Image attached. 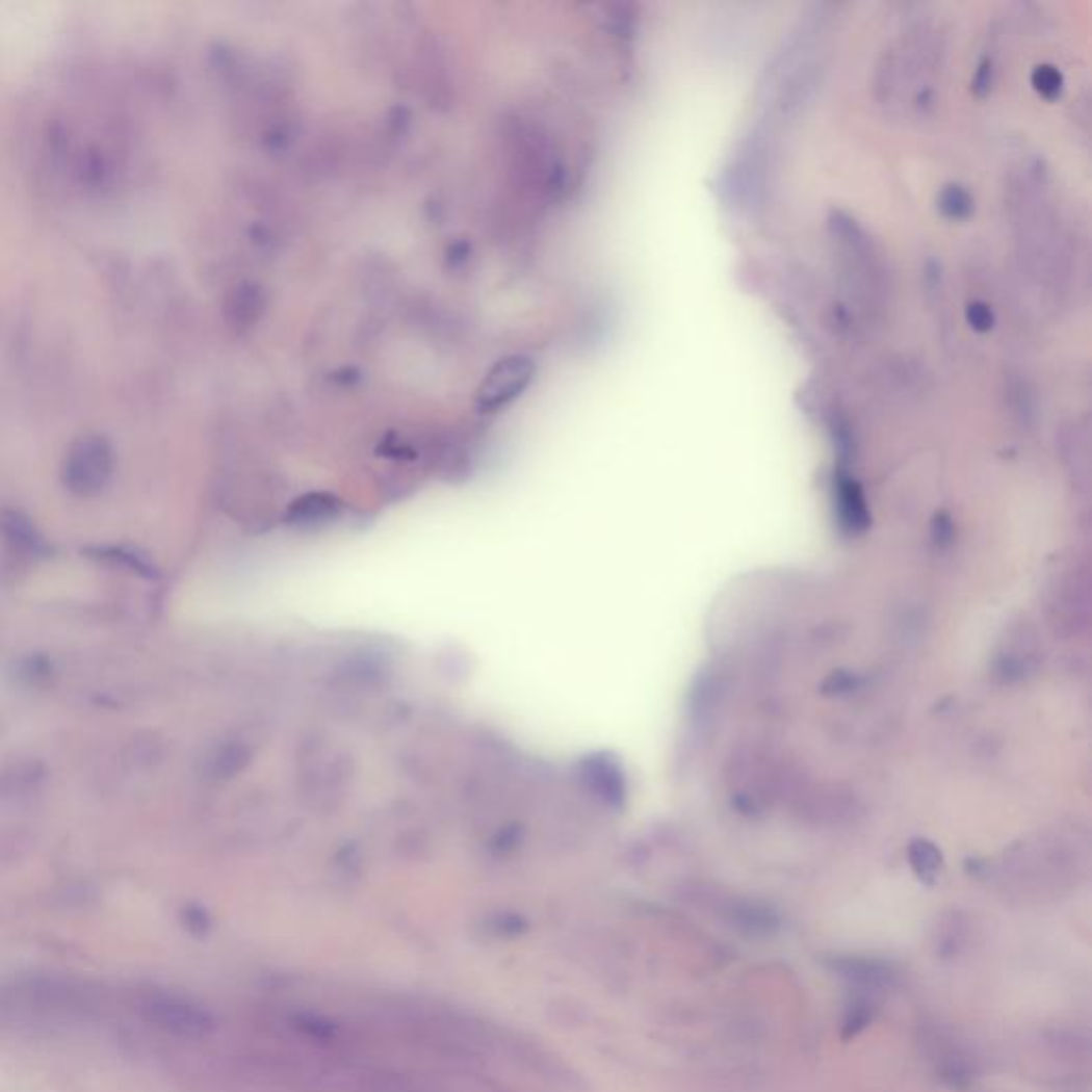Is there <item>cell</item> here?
<instances>
[{
    "mask_svg": "<svg viewBox=\"0 0 1092 1092\" xmlns=\"http://www.w3.org/2000/svg\"><path fill=\"white\" fill-rule=\"evenodd\" d=\"M113 468L115 452L111 442L103 434H83L64 457L62 480L71 493L93 497L109 485Z\"/></svg>",
    "mask_w": 1092,
    "mask_h": 1092,
    "instance_id": "cell-1",
    "label": "cell"
},
{
    "mask_svg": "<svg viewBox=\"0 0 1092 1092\" xmlns=\"http://www.w3.org/2000/svg\"><path fill=\"white\" fill-rule=\"evenodd\" d=\"M1090 619V580L1086 568H1069L1047 596V623L1061 639L1086 632Z\"/></svg>",
    "mask_w": 1092,
    "mask_h": 1092,
    "instance_id": "cell-2",
    "label": "cell"
},
{
    "mask_svg": "<svg viewBox=\"0 0 1092 1092\" xmlns=\"http://www.w3.org/2000/svg\"><path fill=\"white\" fill-rule=\"evenodd\" d=\"M141 1012L156 1026L182 1037H201L214 1024L201 1005L176 994L148 996L141 1003Z\"/></svg>",
    "mask_w": 1092,
    "mask_h": 1092,
    "instance_id": "cell-3",
    "label": "cell"
},
{
    "mask_svg": "<svg viewBox=\"0 0 1092 1092\" xmlns=\"http://www.w3.org/2000/svg\"><path fill=\"white\" fill-rule=\"evenodd\" d=\"M536 365L527 357H509L493 365L476 393L480 410H497L517 399L531 383Z\"/></svg>",
    "mask_w": 1092,
    "mask_h": 1092,
    "instance_id": "cell-4",
    "label": "cell"
},
{
    "mask_svg": "<svg viewBox=\"0 0 1092 1092\" xmlns=\"http://www.w3.org/2000/svg\"><path fill=\"white\" fill-rule=\"evenodd\" d=\"M1039 661V645L1031 625H1016L1007 634L1000 653L996 655V670L1005 681H1020Z\"/></svg>",
    "mask_w": 1092,
    "mask_h": 1092,
    "instance_id": "cell-5",
    "label": "cell"
},
{
    "mask_svg": "<svg viewBox=\"0 0 1092 1092\" xmlns=\"http://www.w3.org/2000/svg\"><path fill=\"white\" fill-rule=\"evenodd\" d=\"M0 531L16 551L24 555L48 553V542L38 534L32 519L20 511H5L0 515Z\"/></svg>",
    "mask_w": 1092,
    "mask_h": 1092,
    "instance_id": "cell-6",
    "label": "cell"
},
{
    "mask_svg": "<svg viewBox=\"0 0 1092 1092\" xmlns=\"http://www.w3.org/2000/svg\"><path fill=\"white\" fill-rule=\"evenodd\" d=\"M834 495H836V513H838V519H841V525L852 534L864 531L868 525V509H866V499L858 483L852 480L850 476H838Z\"/></svg>",
    "mask_w": 1092,
    "mask_h": 1092,
    "instance_id": "cell-7",
    "label": "cell"
},
{
    "mask_svg": "<svg viewBox=\"0 0 1092 1092\" xmlns=\"http://www.w3.org/2000/svg\"><path fill=\"white\" fill-rule=\"evenodd\" d=\"M834 969L841 971V976L850 978L852 982H858L862 986H879L890 980V969L879 964L875 960L866 958H843L834 962Z\"/></svg>",
    "mask_w": 1092,
    "mask_h": 1092,
    "instance_id": "cell-8",
    "label": "cell"
},
{
    "mask_svg": "<svg viewBox=\"0 0 1092 1092\" xmlns=\"http://www.w3.org/2000/svg\"><path fill=\"white\" fill-rule=\"evenodd\" d=\"M909 862L915 875L921 881H927V884H935L943 868L941 852L931 841H924V838H915V841H911Z\"/></svg>",
    "mask_w": 1092,
    "mask_h": 1092,
    "instance_id": "cell-9",
    "label": "cell"
},
{
    "mask_svg": "<svg viewBox=\"0 0 1092 1092\" xmlns=\"http://www.w3.org/2000/svg\"><path fill=\"white\" fill-rule=\"evenodd\" d=\"M44 779V769L38 762H20L0 775V789L7 794H26Z\"/></svg>",
    "mask_w": 1092,
    "mask_h": 1092,
    "instance_id": "cell-10",
    "label": "cell"
},
{
    "mask_svg": "<svg viewBox=\"0 0 1092 1092\" xmlns=\"http://www.w3.org/2000/svg\"><path fill=\"white\" fill-rule=\"evenodd\" d=\"M261 310V297L255 288L241 286L237 288L231 300H229V318L235 327H245L259 316Z\"/></svg>",
    "mask_w": 1092,
    "mask_h": 1092,
    "instance_id": "cell-11",
    "label": "cell"
},
{
    "mask_svg": "<svg viewBox=\"0 0 1092 1092\" xmlns=\"http://www.w3.org/2000/svg\"><path fill=\"white\" fill-rule=\"evenodd\" d=\"M941 212L952 220H964L973 212V199L962 186H947L939 194Z\"/></svg>",
    "mask_w": 1092,
    "mask_h": 1092,
    "instance_id": "cell-12",
    "label": "cell"
},
{
    "mask_svg": "<svg viewBox=\"0 0 1092 1092\" xmlns=\"http://www.w3.org/2000/svg\"><path fill=\"white\" fill-rule=\"evenodd\" d=\"M1031 81L1043 99H1057L1063 93V75L1049 64H1041L1033 71Z\"/></svg>",
    "mask_w": 1092,
    "mask_h": 1092,
    "instance_id": "cell-13",
    "label": "cell"
},
{
    "mask_svg": "<svg viewBox=\"0 0 1092 1092\" xmlns=\"http://www.w3.org/2000/svg\"><path fill=\"white\" fill-rule=\"evenodd\" d=\"M868 1007H873L868 1000H856L852 1003L850 1012L846 1016V1037H854L858 1035L873 1018V1012L868 1010Z\"/></svg>",
    "mask_w": 1092,
    "mask_h": 1092,
    "instance_id": "cell-14",
    "label": "cell"
},
{
    "mask_svg": "<svg viewBox=\"0 0 1092 1092\" xmlns=\"http://www.w3.org/2000/svg\"><path fill=\"white\" fill-rule=\"evenodd\" d=\"M967 316H969V322L978 329V331H988L994 322V316L990 312L988 306H982V304H973L969 310H967Z\"/></svg>",
    "mask_w": 1092,
    "mask_h": 1092,
    "instance_id": "cell-15",
    "label": "cell"
}]
</instances>
